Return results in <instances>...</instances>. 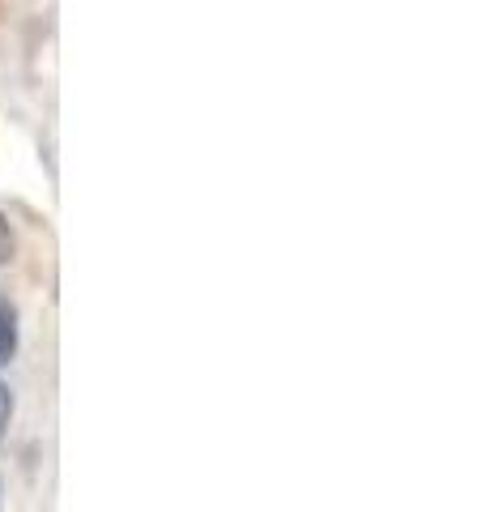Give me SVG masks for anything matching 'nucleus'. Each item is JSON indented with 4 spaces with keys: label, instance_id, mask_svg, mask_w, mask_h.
Returning a JSON list of instances; mask_svg holds the SVG:
<instances>
[{
    "label": "nucleus",
    "instance_id": "f257e3e1",
    "mask_svg": "<svg viewBox=\"0 0 486 512\" xmlns=\"http://www.w3.org/2000/svg\"><path fill=\"white\" fill-rule=\"evenodd\" d=\"M18 355V312L9 299H0V363Z\"/></svg>",
    "mask_w": 486,
    "mask_h": 512
},
{
    "label": "nucleus",
    "instance_id": "f03ea898",
    "mask_svg": "<svg viewBox=\"0 0 486 512\" xmlns=\"http://www.w3.org/2000/svg\"><path fill=\"white\" fill-rule=\"evenodd\" d=\"M9 414H13V397L5 384H0V436H5V427H9Z\"/></svg>",
    "mask_w": 486,
    "mask_h": 512
}]
</instances>
